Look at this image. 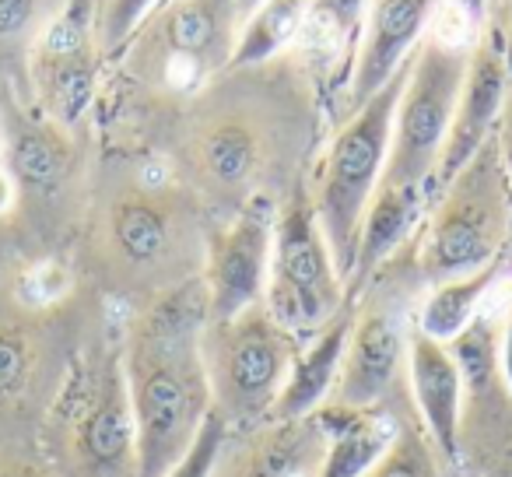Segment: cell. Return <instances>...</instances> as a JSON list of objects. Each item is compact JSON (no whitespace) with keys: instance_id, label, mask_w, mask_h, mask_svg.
<instances>
[{"instance_id":"11","label":"cell","mask_w":512,"mask_h":477,"mask_svg":"<svg viewBox=\"0 0 512 477\" xmlns=\"http://www.w3.org/2000/svg\"><path fill=\"white\" fill-rule=\"evenodd\" d=\"M278 200L271 193H256L221 228L207 235L204 281L207 320H232L246 309L264 302L267 271H271L274 225H278Z\"/></svg>"},{"instance_id":"4","label":"cell","mask_w":512,"mask_h":477,"mask_svg":"<svg viewBox=\"0 0 512 477\" xmlns=\"http://www.w3.org/2000/svg\"><path fill=\"white\" fill-rule=\"evenodd\" d=\"M411 60L362 109L344 116V123L334 130L327 151H323L316 186L309 193L313 197L316 221H320L323 235H327L330 253H334V264L341 271L344 285H348L351 271H355L365 211H369L372 197H376V186L386 169L393 116H397L400 95H404L407 74H411Z\"/></svg>"},{"instance_id":"32","label":"cell","mask_w":512,"mask_h":477,"mask_svg":"<svg viewBox=\"0 0 512 477\" xmlns=\"http://www.w3.org/2000/svg\"><path fill=\"white\" fill-rule=\"evenodd\" d=\"M256 4H260V0H239V8H242V15H249V11L256 8Z\"/></svg>"},{"instance_id":"23","label":"cell","mask_w":512,"mask_h":477,"mask_svg":"<svg viewBox=\"0 0 512 477\" xmlns=\"http://www.w3.org/2000/svg\"><path fill=\"white\" fill-rule=\"evenodd\" d=\"M39 365V341L25 323L0 320V411L18 404Z\"/></svg>"},{"instance_id":"25","label":"cell","mask_w":512,"mask_h":477,"mask_svg":"<svg viewBox=\"0 0 512 477\" xmlns=\"http://www.w3.org/2000/svg\"><path fill=\"white\" fill-rule=\"evenodd\" d=\"M228 439H232V425H228L218 411H211L204 418V425H200L193 446L183 453V460H179L172 470H165L162 477H214V470H218V460H221V453H225Z\"/></svg>"},{"instance_id":"31","label":"cell","mask_w":512,"mask_h":477,"mask_svg":"<svg viewBox=\"0 0 512 477\" xmlns=\"http://www.w3.org/2000/svg\"><path fill=\"white\" fill-rule=\"evenodd\" d=\"M15 193H18L15 179L8 176V169H4V165H0V214H4L11 204H15Z\"/></svg>"},{"instance_id":"6","label":"cell","mask_w":512,"mask_h":477,"mask_svg":"<svg viewBox=\"0 0 512 477\" xmlns=\"http://www.w3.org/2000/svg\"><path fill=\"white\" fill-rule=\"evenodd\" d=\"M299 348L302 341L271 320L264 302L232 320H207L200 355L214 411L232 425V432L271 421Z\"/></svg>"},{"instance_id":"17","label":"cell","mask_w":512,"mask_h":477,"mask_svg":"<svg viewBox=\"0 0 512 477\" xmlns=\"http://www.w3.org/2000/svg\"><path fill=\"white\" fill-rule=\"evenodd\" d=\"M351 323H355V299L348 302V309L327 330L302 341L299 355L292 362V372L285 379V390H281L278 404L271 411V421H302L313 418L316 411H323V404L334 397L337 376H341Z\"/></svg>"},{"instance_id":"9","label":"cell","mask_w":512,"mask_h":477,"mask_svg":"<svg viewBox=\"0 0 512 477\" xmlns=\"http://www.w3.org/2000/svg\"><path fill=\"white\" fill-rule=\"evenodd\" d=\"M193 228V204L176 176L165 169H141L106 204V250L123 274L158 278L183 257Z\"/></svg>"},{"instance_id":"26","label":"cell","mask_w":512,"mask_h":477,"mask_svg":"<svg viewBox=\"0 0 512 477\" xmlns=\"http://www.w3.org/2000/svg\"><path fill=\"white\" fill-rule=\"evenodd\" d=\"M162 0H106L99 15V46L106 53V64H113L123 53L127 39L137 32V25L158 8Z\"/></svg>"},{"instance_id":"19","label":"cell","mask_w":512,"mask_h":477,"mask_svg":"<svg viewBox=\"0 0 512 477\" xmlns=\"http://www.w3.org/2000/svg\"><path fill=\"white\" fill-rule=\"evenodd\" d=\"M502 264H505V257L481 267V271H474V274H463V278H449V281H442V285H432L425 302H421L418 316H414V327H418L421 334L435 337V341L453 344L456 337L481 316V302H484V295L491 292V285L498 281V274H502Z\"/></svg>"},{"instance_id":"10","label":"cell","mask_w":512,"mask_h":477,"mask_svg":"<svg viewBox=\"0 0 512 477\" xmlns=\"http://www.w3.org/2000/svg\"><path fill=\"white\" fill-rule=\"evenodd\" d=\"M102 0H71L29 57V99L53 123L74 130L99 92L106 53L99 46Z\"/></svg>"},{"instance_id":"33","label":"cell","mask_w":512,"mask_h":477,"mask_svg":"<svg viewBox=\"0 0 512 477\" xmlns=\"http://www.w3.org/2000/svg\"><path fill=\"white\" fill-rule=\"evenodd\" d=\"M477 4H481V0H477Z\"/></svg>"},{"instance_id":"22","label":"cell","mask_w":512,"mask_h":477,"mask_svg":"<svg viewBox=\"0 0 512 477\" xmlns=\"http://www.w3.org/2000/svg\"><path fill=\"white\" fill-rule=\"evenodd\" d=\"M446 463L439 460L432 439L418 425H397V435L386 453L362 477H446Z\"/></svg>"},{"instance_id":"21","label":"cell","mask_w":512,"mask_h":477,"mask_svg":"<svg viewBox=\"0 0 512 477\" xmlns=\"http://www.w3.org/2000/svg\"><path fill=\"white\" fill-rule=\"evenodd\" d=\"M309 0H260L246 18H242L235 53L228 60V71L239 67H260L267 60H278L292 50L306 25Z\"/></svg>"},{"instance_id":"27","label":"cell","mask_w":512,"mask_h":477,"mask_svg":"<svg viewBox=\"0 0 512 477\" xmlns=\"http://www.w3.org/2000/svg\"><path fill=\"white\" fill-rule=\"evenodd\" d=\"M481 8H484L481 29H488L502 43L505 60L512 67V0H481Z\"/></svg>"},{"instance_id":"18","label":"cell","mask_w":512,"mask_h":477,"mask_svg":"<svg viewBox=\"0 0 512 477\" xmlns=\"http://www.w3.org/2000/svg\"><path fill=\"white\" fill-rule=\"evenodd\" d=\"M330 425L327 453L320 463V477H362L397 435V421L376 407V411H337L323 407Z\"/></svg>"},{"instance_id":"16","label":"cell","mask_w":512,"mask_h":477,"mask_svg":"<svg viewBox=\"0 0 512 477\" xmlns=\"http://www.w3.org/2000/svg\"><path fill=\"white\" fill-rule=\"evenodd\" d=\"M29 95L4 88V169L25 193H57L74 172L71 130L25 106Z\"/></svg>"},{"instance_id":"3","label":"cell","mask_w":512,"mask_h":477,"mask_svg":"<svg viewBox=\"0 0 512 477\" xmlns=\"http://www.w3.org/2000/svg\"><path fill=\"white\" fill-rule=\"evenodd\" d=\"M512 235V176L491 134L435 193L418 235L414 267L425 288L463 278L505 257Z\"/></svg>"},{"instance_id":"24","label":"cell","mask_w":512,"mask_h":477,"mask_svg":"<svg viewBox=\"0 0 512 477\" xmlns=\"http://www.w3.org/2000/svg\"><path fill=\"white\" fill-rule=\"evenodd\" d=\"M372 0H309L306 11V25L313 36L327 39V43H355L358 50V36H362V22L365 11H369Z\"/></svg>"},{"instance_id":"12","label":"cell","mask_w":512,"mask_h":477,"mask_svg":"<svg viewBox=\"0 0 512 477\" xmlns=\"http://www.w3.org/2000/svg\"><path fill=\"white\" fill-rule=\"evenodd\" d=\"M509 88H512V67H509V60H505L502 43H498L488 29H481L474 43H470V60H467V74H463L460 102H456L453 127H449L446 148H442L439 169H435V179H432V200H435V193L474 158V151L495 134Z\"/></svg>"},{"instance_id":"15","label":"cell","mask_w":512,"mask_h":477,"mask_svg":"<svg viewBox=\"0 0 512 477\" xmlns=\"http://www.w3.org/2000/svg\"><path fill=\"white\" fill-rule=\"evenodd\" d=\"M407 383H411L414 411H418L421 428H425V435L432 439L435 453L446 463V470H456L463 456L460 365H456L449 344L421 334L414 323H411V337H407Z\"/></svg>"},{"instance_id":"8","label":"cell","mask_w":512,"mask_h":477,"mask_svg":"<svg viewBox=\"0 0 512 477\" xmlns=\"http://www.w3.org/2000/svg\"><path fill=\"white\" fill-rule=\"evenodd\" d=\"M467 60L470 43H453L435 32H428L418 43L397 116H393L390 155H386L379 186L425 190L432 200V179L439 169L442 148H446L449 127H453Z\"/></svg>"},{"instance_id":"2","label":"cell","mask_w":512,"mask_h":477,"mask_svg":"<svg viewBox=\"0 0 512 477\" xmlns=\"http://www.w3.org/2000/svg\"><path fill=\"white\" fill-rule=\"evenodd\" d=\"M267 81L271 60L260 67L221 71L204 92L190 99L197 106L186 141L193 186L232 211H239L256 193H271L264 186L274 155V130L267 120L274 109L285 106V95L267 99Z\"/></svg>"},{"instance_id":"1","label":"cell","mask_w":512,"mask_h":477,"mask_svg":"<svg viewBox=\"0 0 512 477\" xmlns=\"http://www.w3.org/2000/svg\"><path fill=\"white\" fill-rule=\"evenodd\" d=\"M207 327L204 281L165 288L137 316L123 351L137 425V477H162L193 446L214 411L200 334Z\"/></svg>"},{"instance_id":"14","label":"cell","mask_w":512,"mask_h":477,"mask_svg":"<svg viewBox=\"0 0 512 477\" xmlns=\"http://www.w3.org/2000/svg\"><path fill=\"white\" fill-rule=\"evenodd\" d=\"M74 453L88 477H137V425L123 355L109 358L74 421Z\"/></svg>"},{"instance_id":"28","label":"cell","mask_w":512,"mask_h":477,"mask_svg":"<svg viewBox=\"0 0 512 477\" xmlns=\"http://www.w3.org/2000/svg\"><path fill=\"white\" fill-rule=\"evenodd\" d=\"M498 369H502V383L512 400V309L502 320V334H498Z\"/></svg>"},{"instance_id":"30","label":"cell","mask_w":512,"mask_h":477,"mask_svg":"<svg viewBox=\"0 0 512 477\" xmlns=\"http://www.w3.org/2000/svg\"><path fill=\"white\" fill-rule=\"evenodd\" d=\"M0 477H53V474L39 467V463L15 460V456H0Z\"/></svg>"},{"instance_id":"7","label":"cell","mask_w":512,"mask_h":477,"mask_svg":"<svg viewBox=\"0 0 512 477\" xmlns=\"http://www.w3.org/2000/svg\"><path fill=\"white\" fill-rule=\"evenodd\" d=\"M348 302V285L316 221L313 197L299 183L278 207L264 309L295 341H309L327 330L348 309Z\"/></svg>"},{"instance_id":"34","label":"cell","mask_w":512,"mask_h":477,"mask_svg":"<svg viewBox=\"0 0 512 477\" xmlns=\"http://www.w3.org/2000/svg\"><path fill=\"white\" fill-rule=\"evenodd\" d=\"M102 4H106V0H102Z\"/></svg>"},{"instance_id":"5","label":"cell","mask_w":512,"mask_h":477,"mask_svg":"<svg viewBox=\"0 0 512 477\" xmlns=\"http://www.w3.org/2000/svg\"><path fill=\"white\" fill-rule=\"evenodd\" d=\"M242 18L239 0H162L113 64L151 92L190 102L228 71Z\"/></svg>"},{"instance_id":"20","label":"cell","mask_w":512,"mask_h":477,"mask_svg":"<svg viewBox=\"0 0 512 477\" xmlns=\"http://www.w3.org/2000/svg\"><path fill=\"white\" fill-rule=\"evenodd\" d=\"M71 0H0V81L29 95V57Z\"/></svg>"},{"instance_id":"13","label":"cell","mask_w":512,"mask_h":477,"mask_svg":"<svg viewBox=\"0 0 512 477\" xmlns=\"http://www.w3.org/2000/svg\"><path fill=\"white\" fill-rule=\"evenodd\" d=\"M435 4L439 0H372L365 11L355 60H351L348 85L341 95L344 116L362 109L411 60L418 43L428 36Z\"/></svg>"},{"instance_id":"29","label":"cell","mask_w":512,"mask_h":477,"mask_svg":"<svg viewBox=\"0 0 512 477\" xmlns=\"http://www.w3.org/2000/svg\"><path fill=\"white\" fill-rule=\"evenodd\" d=\"M495 137H498V151H502V162L512 176V88L505 95V106H502V116H498V127H495Z\"/></svg>"}]
</instances>
